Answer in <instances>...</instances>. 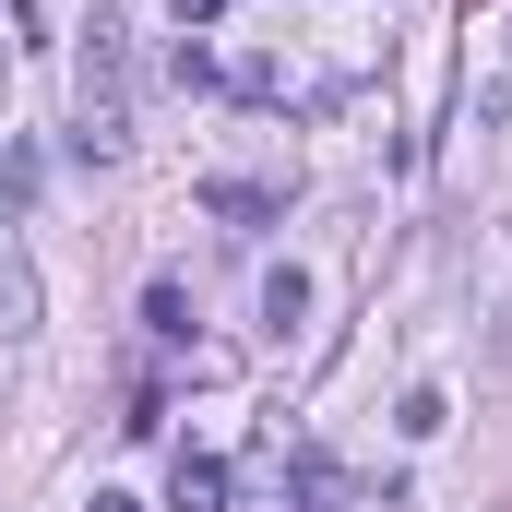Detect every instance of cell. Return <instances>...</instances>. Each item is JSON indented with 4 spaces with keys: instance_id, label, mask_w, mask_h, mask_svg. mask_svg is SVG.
I'll return each mask as SVG.
<instances>
[{
    "instance_id": "obj_1",
    "label": "cell",
    "mask_w": 512,
    "mask_h": 512,
    "mask_svg": "<svg viewBox=\"0 0 512 512\" xmlns=\"http://www.w3.org/2000/svg\"><path fill=\"white\" fill-rule=\"evenodd\" d=\"M72 143H84L96 167L131 155V36L108 24V12H96L84 48H72Z\"/></svg>"
},
{
    "instance_id": "obj_2",
    "label": "cell",
    "mask_w": 512,
    "mask_h": 512,
    "mask_svg": "<svg viewBox=\"0 0 512 512\" xmlns=\"http://www.w3.org/2000/svg\"><path fill=\"white\" fill-rule=\"evenodd\" d=\"M167 512H227V465L215 453H179L167 465Z\"/></svg>"
},
{
    "instance_id": "obj_3",
    "label": "cell",
    "mask_w": 512,
    "mask_h": 512,
    "mask_svg": "<svg viewBox=\"0 0 512 512\" xmlns=\"http://www.w3.org/2000/svg\"><path fill=\"white\" fill-rule=\"evenodd\" d=\"M0 334H36V274L0 251Z\"/></svg>"
},
{
    "instance_id": "obj_4",
    "label": "cell",
    "mask_w": 512,
    "mask_h": 512,
    "mask_svg": "<svg viewBox=\"0 0 512 512\" xmlns=\"http://www.w3.org/2000/svg\"><path fill=\"white\" fill-rule=\"evenodd\" d=\"M298 310H310V274H262V322H274V334H286V322H298Z\"/></svg>"
},
{
    "instance_id": "obj_5",
    "label": "cell",
    "mask_w": 512,
    "mask_h": 512,
    "mask_svg": "<svg viewBox=\"0 0 512 512\" xmlns=\"http://www.w3.org/2000/svg\"><path fill=\"white\" fill-rule=\"evenodd\" d=\"M143 322H155V334H191V298H179V274H155V286H143Z\"/></svg>"
},
{
    "instance_id": "obj_6",
    "label": "cell",
    "mask_w": 512,
    "mask_h": 512,
    "mask_svg": "<svg viewBox=\"0 0 512 512\" xmlns=\"http://www.w3.org/2000/svg\"><path fill=\"white\" fill-rule=\"evenodd\" d=\"M203 203H215V215H227V227H251V215H274V191H251V179H215V191H203Z\"/></svg>"
},
{
    "instance_id": "obj_7",
    "label": "cell",
    "mask_w": 512,
    "mask_h": 512,
    "mask_svg": "<svg viewBox=\"0 0 512 512\" xmlns=\"http://www.w3.org/2000/svg\"><path fill=\"white\" fill-rule=\"evenodd\" d=\"M167 12H179V24H215V12H227V0H167Z\"/></svg>"
},
{
    "instance_id": "obj_8",
    "label": "cell",
    "mask_w": 512,
    "mask_h": 512,
    "mask_svg": "<svg viewBox=\"0 0 512 512\" xmlns=\"http://www.w3.org/2000/svg\"><path fill=\"white\" fill-rule=\"evenodd\" d=\"M96 512H143V501H131V489H96Z\"/></svg>"
}]
</instances>
